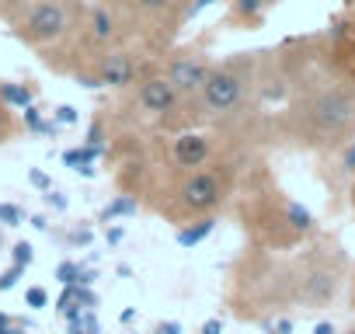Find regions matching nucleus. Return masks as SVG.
Listing matches in <instances>:
<instances>
[{"label": "nucleus", "mask_w": 355, "mask_h": 334, "mask_svg": "<svg viewBox=\"0 0 355 334\" xmlns=\"http://www.w3.org/2000/svg\"><path fill=\"white\" fill-rule=\"evenodd\" d=\"M46 202H49V206H53V209H60V213H63V209H67V199H63V195H60V192H53V188H49V192H46Z\"/></svg>", "instance_id": "7c9ffc66"}, {"label": "nucleus", "mask_w": 355, "mask_h": 334, "mask_svg": "<svg viewBox=\"0 0 355 334\" xmlns=\"http://www.w3.org/2000/svg\"><path fill=\"white\" fill-rule=\"evenodd\" d=\"M132 108L143 115V118H153L160 125H182L189 122L192 115V105L171 87V80L160 73V70H146L136 84H132Z\"/></svg>", "instance_id": "0eeeda50"}, {"label": "nucleus", "mask_w": 355, "mask_h": 334, "mask_svg": "<svg viewBox=\"0 0 355 334\" xmlns=\"http://www.w3.org/2000/svg\"><path fill=\"white\" fill-rule=\"evenodd\" d=\"M70 334H87L84 327H77V324H70Z\"/></svg>", "instance_id": "ea45409f"}, {"label": "nucleus", "mask_w": 355, "mask_h": 334, "mask_svg": "<svg viewBox=\"0 0 355 334\" xmlns=\"http://www.w3.org/2000/svg\"><path fill=\"white\" fill-rule=\"evenodd\" d=\"M94 279H98V272H94V268H84V265H80V275H77V285H94Z\"/></svg>", "instance_id": "2f4dec72"}, {"label": "nucleus", "mask_w": 355, "mask_h": 334, "mask_svg": "<svg viewBox=\"0 0 355 334\" xmlns=\"http://www.w3.org/2000/svg\"><path fill=\"white\" fill-rule=\"evenodd\" d=\"M209 70H213V60H209V53H206L202 46L174 49V53H167V60L160 63V73L171 80V87L182 94L189 105L199 98V91H202Z\"/></svg>", "instance_id": "1a4fd4ad"}, {"label": "nucleus", "mask_w": 355, "mask_h": 334, "mask_svg": "<svg viewBox=\"0 0 355 334\" xmlns=\"http://www.w3.org/2000/svg\"><path fill=\"white\" fill-rule=\"evenodd\" d=\"M77 275H80V261H60L53 279H56L60 285H77Z\"/></svg>", "instance_id": "6ab92c4d"}, {"label": "nucleus", "mask_w": 355, "mask_h": 334, "mask_svg": "<svg viewBox=\"0 0 355 334\" xmlns=\"http://www.w3.org/2000/svg\"><path fill=\"white\" fill-rule=\"evenodd\" d=\"M167 160L178 175L182 171H196V167H206L213 160V143L206 132L196 129H182L167 139Z\"/></svg>", "instance_id": "9d476101"}, {"label": "nucleus", "mask_w": 355, "mask_h": 334, "mask_svg": "<svg viewBox=\"0 0 355 334\" xmlns=\"http://www.w3.org/2000/svg\"><path fill=\"white\" fill-rule=\"evenodd\" d=\"M0 334H25L21 324H11V327H0Z\"/></svg>", "instance_id": "c9c22d12"}, {"label": "nucleus", "mask_w": 355, "mask_h": 334, "mask_svg": "<svg viewBox=\"0 0 355 334\" xmlns=\"http://www.w3.org/2000/svg\"><path fill=\"white\" fill-rule=\"evenodd\" d=\"M21 275H25V268L21 265H11L4 275H0V292H8V289H15L18 282H21Z\"/></svg>", "instance_id": "5701e85b"}, {"label": "nucleus", "mask_w": 355, "mask_h": 334, "mask_svg": "<svg viewBox=\"0 0 355 334\" xmlns=\"http://www.w3.org/2000/svg\"><path fill=\"white\" fill-rule=\"evenodd\" d=\"M25 223V209L18 202H0V227H21Z\"/></svg>", "instance_id": "a211bd4d"}, {"label": "nucleus", "mask_w": 355, "mask_h": 334, "mask_svg": "<svg viewBox=\"0 0 355 334\" xmlns=\"http://www.w3.org/2000/svg\"><path fill=\"white\" fill-rule=\"evenodd\" d=\"M139 213V199L136 195H115L105 209H101V223H115V220H122V216H136Z\"/></svg>", "instance_id": "2eb2a0df"}, {"label": "nucleus", "mask_w": 355, "mask_h": 334, "mask_svg": "<svg viewBox=\"0 0 355 334\" xmlns=\"http://www.w3.org/2000/svg\"><path fill=\"white\" fill-rule=\"evenodd\" d=\"M313 334H334V324H327V320H324V324H317V327H313Z\"/></svg>", "instance_id": "f704fd0d"}, {"label": "nucleus", "mask_w": 355, "mask_h": 334, "mask_svg": "<svg viewBox=\"0 0 355 334\" xmlns=\"http://www.w3.org/2000/svg\"><path fill=\"white\" fill-rule=\"evenodd\" d=\"M272 334H293V320H286V317H279V320L272 324Z\"/></svg>", "instance_id": "473e14b6"}, {"label": "nucleus", "mask_w": 355, "mask_h": 334, "mask_svg": "<svg viewBox=\"0 0 355 334\" xmlns=\"http://www.w3.org/2000/svg\"><path fill=\"white\" fill-rule=\"evenodd\" d=\"M341 171L355 175V139H348L345 150H341Z\"/></svg>", "instance_id": "a878e982"}, {"label": "nucleus", "mask_w": 355, "mask_h": 334, "mask_svg": "<svg viewBox=\"0 0 355 334\" xmlns=\"http://www.w3.org/2000/svg\"><path fill=\"white\" fill-rule=\"evenodd\" d=\"M352 209H355V182H352Z\"/></svg>", "instance_id": "79ce46f5"}, {"label": "nucleus", "mask_w": 355, "mask_h": 334, "mask_svg": "<svg viewBox=\"0 0 355 334\" xmlns=\"http://www.w3.org/2000/svg\"><path fill=\"white\" fill-rule=\"evenodd\" d=\"M150 67L139 60V53H132V46H112L105 53H98L91 60V67L84 73H77L73 80L84 87H112V91H129Z\"/></svg>", "instance_id": "6e6552de"}, {"label": "nucleus", "mask_w": 355, "mask_h": 334, "mask_svg": "<svg viewBox=\"0 0 355 334\" xmlns=\"http://www.w3.org/2000/svg\"><path fill=\"white\" fill-rule=\"evenodd\" d=\"M32 227H35V230H46L49 223H46V216H32Z\"/></svg>", "instance_id": "e433bc0d"}, {"label": "nucleus", "mask_w": 355, "mask_h": 334, "mask_svg": "<svg viewBox=\"0 0 355 334\" xmlns=\"http://www.w3.org/2000/svg\"><path fill=\"white\" fill-rule=\"evenodd\" d=\"M35 261V247L28 244V240H18L15 247H11V265H21V268H28Z\"/></svg>", "instance_id": "aec40b11"}, {"label": "nucleus", "mask_w": 355, "mask_h": 334, "mask_svg": "<svg viewBox=\"0 0 355 334\" xmlns=\"http://www.w3.org/2000/svg\"><path fill=\"white\" fill-rule=\"evenodd\" d=\"M132 317H136V310H132V306H129V310H122V317H119V320H122V324H129V320H132Z\"/></svg>", "instance_id": "4c0bfd02"}, {"label": "nucleus", "mask_w": 355, "mask_h": 334, "mask_svg": "<svg viewBox=\"0 0 355 334\" xmlns=\"http://www.w3.org/2000/svg\"><path fill=\"white\" fill-rule=\"evenodd\" d=\"M345 334H355V327H348V331H345Z\"/></svg>", "instance_id": "37998d69"}, {"label": "nucleus", "mask_w": 355, "mask_h": 334, "mask_svg": "<svg viewBox=\"0 0 355 334\" xmlns=\"http://www.w3.org/2000/svg\"><path fill=\"white\" fill-rule=\"evenodd\" d=\"M153 334H182V324H178V320H160L153 327Z\"/></svg>", "instance_id": "cd10ccee"}, {"label": "nucleus", "mask_w": 355, "mask_h": 334, "mask_svg": "<svg viewBox=\"0 0 355 334\" xmlns=\"http://www.w3.org/2000/svg\"><path fill=\"white\" fill-rule=\"evenodd\" d=\"M84 11L87 0H18L4 8V18L11 35L35 49L49 70L77 77L87 70V53L80 42Z\"/></svg>", "instance_id": "f257e3e1"}, {"label": "nucleus", "mask_w": 355, "mask_h": 334, "mask_svg": "<svg viewBox=\"0 0 355 334\" xmlns=\"http://www.w3.org/2000/svg\"><path fill=\"white\" fill-rule=\"evenodd\" d=\"M15 320H11V313H4V310H0V327H11Z\"/></svg>", "instance_id": "58836bf2"}, {"label": "nucleus", "mask_w": 355, "mask_h": 334, "mask_svg": "<svg viewBox=\"0 0 355 334\" xmlns=\"http://www.w3.org/2000/svg\"><path fill=\"white\" fill-rule=\"evenodd\" d=\"M199 334H223V320H220V317H209V320L199 327Z\"/></svg>", "instance_id": "c85d7f7f"}, {"label": "nucleus", "mask_w": 355, "mask_h": 334, "mask_svg": "<svg viewBox=\"0 0 355 334\" xmlns=\"http://www.w3.org/2000/svg\"><path fill=\"white\" fill-rule=\"evenodd\" d=\"M112 8L119 11L129 46H143L150 53H167L171 42L178 39L189 25L185 11H189V0H112Z\"/></svg>", "instance_id": "20e7f679"}, {"label": "nucleus", "mask_w": 355, "mask_h": 334, "mask_svg": "<svg viewBox=\"0 0 355 334\" xmlns=\"http://www.w3.org/2000/svg\"><path fill=\"white\" fill-rule=\"evenodd\" d=\"M289 125L300 143L331 150L355 129V87L345 80H320L289 108Z\"/></svg>", "instance_id": "f03ea898"}, {"label": "nucleus", "mask_w": 355, "mask_h": 334, "mask_svg": "<svg viewBox=\"0 0 355 334\" xmlns=\"http://www.w3.org/2000/svg\"><path fill=\"white\" fill-rule=\"evenodd\" d=\"M251 91H254V53H237L230 60L213 63L199 98L192 101V112L196 118H213V122L234 118L244 112Z\"/></svg>", "instance_id": "7ed1b4c3"}, {"label": "nucleus", "mask_w": 355, "mask_h": 334, "mask_svg": "<svg viewBox=\"0 0 355 334\" xmlns=\"http://www.w3.org/2000/svg\"><path fill=\"white\" fill-rule=\"evenodd\" d=\"M67 240H70V244H80V247H87V244H91V230H87V227H84V230H73Z\"/></svg>", "instance_id": "c756f323"}, {"label": "nucleus", "mask_w": 355, "mask_h": 334, "mask_svg": "<svg viewBox=\"0 0 355 334\" xmlns=\"http://www.w3.org/2000/svg\"><path fill=\"white\" fill-rule=\"evenodd\" d=\"M216 213L213 216H196V220H185V223H178V230H174V240H178V247H196V244H202L213 230H216Z\"/></svg>", "instance_id": "f8f14e48"}, {"label": "nucleus", "mask_w": 355, "mask_h": 334, "mask_svg": "<svg viewBox=\"0 0 355 334\" xmlns=\"http://www.w3.org/2000/svg\"><path fill=\"white\" fill-rule=\"evenodd\" d=\"M338 296V272L327 265H306L293 279V299L303 306H327Z\"/></svg>", "instance_id": "9b49d317"}, {"label": "nucleus", "mask_w": 355, "mask_h": 334, "mask_svg": "<svg viewBox=\"0 0 355 334\" xmlns=\"http://www.w3.org/2000/svg\"><path fill=\"white\" fill-rule=\"evenodd\" d=\"M227 192H230L227 171H223L220 164H216V167L206 164V167H196V171H182V175H178V182H174V188H171V202L160 206V209H167V213L178 216V220L213 216V213L223 206Z\"/></svg>", "instance_id": "39448f33"}, {"label": "nucleus", "mask_w": 355, "mask_h": 334, "mask_svg": "<svg viewBox=\"0 0 355 334\" xmlns=\"http://www.w3.org/2000/svg\"><path fill=\"white\" fill-rule=\"evenodd\" d=\"M21 129L25 132H35V136H56V122L53 118H42V112L35 108V105H28L25 112H21Z\"/></svg>", "instance_id": "dca6fc26"}, {"label": "nucleus", "mask_w": 355, "mask_h": 334, "mask_svg": "<svg viewBox=\"0 0 355 334\" xmlns=\"http://www.w3.org/2000/svg\"><path fill=\"white\" fill-rule=\"evenodd\" d=\"M21 132V122L15 118V112L0 101V143H8V139H15Z\"/></svg>", "instance_id": "f3484780"}, {"label": "nucleus", "mask_w": 355, "mask_h": 334, "mask_svg": "<svg viewBox=\"0 0 355 334\" xmlns=\"http://www.w3.org/2000/svg\"><path fill=\"white\" fill-rule=\"evenodd\" d=\"M84 143H91V146H108V136H105V118H94V122L87 125Z\"/></svg>", "instance_id": "412c9836"}, {"label": "nucleus", "mask_w": 355, "mask_h": 334, "mask_svg": "<svg viewBox=\"0 0 355 334\" xmlns=\"http://www.w3.org/2000/svg\"><path fill=\"white\" fill-rule=\"evenodd\" d=\"M251 234L258 244L265 247H289L303 237L313 234V213L306 206H300L296 199H286V195H272L268 202L258 206V213L251 216Z\"/></svg>", "instance_id": "423d86ee"}, {"label": "nucleus", "mask_w": 355, "mask_h": 334, "mask_svg": "<svg viewBox=\"0 0 355 334\" xmlns=\"http://www.w3.org/2000/svg\"><path fill=\"white\" fill-rule=\"evenodd\" d=\"M0 251H4V227H0Z\"/></svg>", "instance_id": "a19ab883"}, {"label": "nucleus", "mask_w": 355, "mask_h": 334, "mask_svg": "<svg viewBox=\"0 0 355 334\" xmlns=\"http://www.w3.org/2000/svg\"><path fill=\"white\" fill-rule=\"evenodd\" d=\"M272 0H230V11H227V25H261L265 11H268Z\"/></svg>", "instance_id": "ddd939ff"}, {"label": "nucleus", "mask_w": 355, "mask_h": 334, "mask_svg": "<svg viewBox=\"0 0 355 334\" xmlns=\"http://www.w3.org/2000/svg\"><path fill=\"white\" fill-rule=\"evenodd\" d=\"M80 115H77V108L73 105H56V112H53V122L56 125H73Z\"/></svg>", "instance_id": "4be33fe9"}, {"label": "nucleus", "mask_w": 355, "mask_h": 334, "mask_svg": "<svg viewBox=\"0 0 355 334\" xmlns=\"http://www.w3.org/2000/svg\"><path fill=\"white\" fill-rule=\"evenodd\" d=\"M105 237H108V244H119V240L125 237V230H122V227H112V230H108Z\"/></svg>", "instance_id": "72a5a7b5"}, {"label": "nucleus", "mask_w": 355, "mask_h": 334, "mask_svg": "<svg viewBox=\"0 0 355 334\" xmlns=\"http://www.w3.org/2000/svg\"><path fill=\"white\" fill-rule=\"evenodd\" d=\"M28 182H32L39 192H49V188H53V178H49L46 171H39V167H32V171H28Z\"/></svg>", "instance_id": "bb28decb"}, {"label": "nucleus", "mask_w": 355, "mask_h": 334, "mask_svg": "<svg viewBox=\"0 0 355 334\" xmlns=\"http://www.w3.org/2000/svg\"><path fill=\"white\" fill-rule=\"evenodd\" d=\"M77 327H84L87 334H101V324H98V313H94V310H80Z\"/></svg>", "instance_id": "393cba45"}, {"label": "nucleus", "mask_w": 355, "mask_h": 334, "mask_svg": "<svg viewBox=\"0 0 355 334\" xmlns=\"http://www.w3.org/2000/svg\"><path fill=\"white\" fill-rule=\"evenodd\" d=\"M25 303H28V306H32V310H42V306H46V303H49V292H46V289H42V285H32V289H28V292H25Z\"/></svg>", "instance_id": "b1692460"}, {"label": "nucleus", "mask_w": 355, "mask_h": 334, "mask_svg": "<svg viewBox=\"0 0 355 334\" xmlns=\"http://www.w3.org/2000/svg\"><path fill=\"white\" fill-rule=\"evenodd\" d=\"M35 84H15V80H0V101L11 112H25L28 105H35Z\"/></svg>", "instance_id": "4468645a"}]
</instances>
